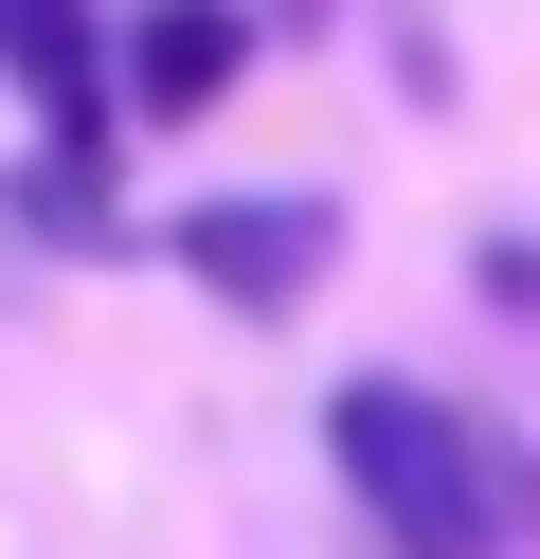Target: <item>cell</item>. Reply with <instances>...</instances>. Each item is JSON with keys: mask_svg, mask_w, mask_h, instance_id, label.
<instances>
[{"mask_svg": "<svg viewBox=\"0 0 540 559\" xmlns=\"http://www.w3.org/2000/svg\"><path fill=\"white\" fill-rule=\"evenodd\" d=\"M324 451H343L379 559H504L523 542V469H504L487 415H451L432 379H343V397H324Z\"/></svg>", "mask_w": 540, "mask_h": 559, "instance_id": "6da1fadb", "label": "cell"}, {"mask_svg": "<svg viewBox=\"0 0 540 559\" xmlns=\"http://www.w3.org/2000/svg\"><path fill=\"white\" fill-rule=\"evenodd\" d=\"M0 91L36 127V217L55 235H108V19L91 0H0Z\"/></svg>", "mask_w": 540, "mask_h": 559, "instance_id": "7a4b0ae2", "label": "cell"}, {"mask_svg": "<svg viewBox=\"0 0 540 559\" xmlns=\"http://www.w3.org/2000/svg\"><path fill=\"white\" fill-rule=\"evenodd\" d=\"M163 253L199 271L216 307H252V325H288V307L343 271V199H180Z\"/></svg>", "mask_w": 540, "mask_h": 559, "instance_id": "3957f363", "label": "cell"}, {"mask_svg": "<svg viewBox=\"0 0 540 559\" xmlns=\"http://www.w3.org/2000/svg\"><path fill=\"white\" fill-rule=\"evenodd\" d=\"M235 73H252V19H235V0H144L127 55H108V91H127L144 127H199Z\"/></svg>", "mask_w": 540, "mask_h": 559, "instance_id": "277c9868", "label": "cell"}, {"mask_svg": "<svg viewBox=\"0 0 540 559\" xmlns=\"http://www.w3.org/2000/svg\"><path fill=\"white\" fill-rule=\"evenodd\" d=\"M0 289H19V217H0Z\"/></svg>", "mask_w": 540, "mask_h": 559, "instance_id": "5b68a950", "label": "cell"}, {"mask_svg": "<svg viewBox=\"0 0 540 559\" xmlns=\"http://www.w3.org/2000/svg\"><path fill=\"white\" fill-rule=\"evenodd\" d=\"M252 19H324V0H252Z\"/></svg>", "mask_w": 540, "mask_h": 559, "instance_id": "8992f818", "label": "cell"}]
</instances>
